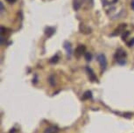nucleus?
Here are the masks:
<instances>
[{
	"label": "nucleus",
	"instance_id": "9b49d317",
	"mask_svg": "<svg viewBox=\"0 0 134 133\" xmlns=\"http://www.w3.org/2000/svg\"><path fill=\"white\" fill-rule=\"evenodd\" d=\"M84 58L86 60V61H88V62L91 61V60H92V54H91V53L86 52L85 54H84Z\"/></svg>",
	"mask_w": 134,
	"mask_h": 133
},
{
	"label": "nucleus",
	"instance_id": "6e6552de",
	"mask_svg": "<svg viewBox=\"0 0 134 133\" xmlns=\"http://www.w3.org/2000/svg\"><path fill=\"white\" fill-rule=\"evenodd\" d=\"M80 31H81V32H82V33L88 34V33H90V32H91V29H90V27L85 26V25L81 24L80 25Z\"/></svg>",
	"mask_w": 134,
	"mask_h": 133
},
{
	"label": "nucleus",
	"instance_id": "f257e3e1",
	"mask_svg": "<svg viewBox=\"0 0 134 133\" xmlns=\"http://www.w3.org/2000/svg\"><path fill=\"white\" fill-rule=\"evenodd\" d=\"M126 56H127L126 52L123 48H118L117 51H116V54L114 55L118 64L122 65V66L126 64Z\"/></svg>",
	"mask_w": 134,
	"mask_h": 133
},
{
	"label": "nucleus",
	"instance_id": "1a4fd4ad",
	"mask_svg": "<svg viewBox=\"0 0 134 133\" xmlns=\"http://www.w3.org/2000/svg\"><path fill=\"white\" fill-rule=\"evenodd\" d=\"M92 98V92L90 91V90H88V91H86L84 94L82 95V100H88V99H91Z\"/></svg>",
	"mask_w": 134,
	"mask_h": 133
},
{
	"label": "nucleus",
	"instance_id": "2eb2a0df",
	"mask_svg": "<svg viewBox=\"0 0 134 133\" xmlns=\"http://www.w3.org/2000/svg\"><path fill=\"white\" fill-rule=\"evenodd\" d=\"M130 35V32H128V31H125V32H123V34H122V39L124 41H126V39H127V37Z\"/></svg>",
	"mask_w": 134,
	"mask_h": 133
},
{
	"label": "nucleus",
	"instance_id": "4468645a",
	"mask_svg": "<svg viewBox=\"0 0 134 133\" xmlns=\"http://www.w3.org/2000/svg\"><path fill=\"white\" fill-rule=\"evenodd\" d=\"M48 82L50 83V85H51V86H54V85H55V79H54V75H51V76L49 77Z\"/></svg>",
	"mask_w": 134,
	"mask_h": 133
},
{
	"label": "nucleus",
	"instance_id": "9d476101",
	"mask_svg": "<svg viewBox=\"0 0 134 133\" xmlns=\"http://www.w3.org/2000/svg\"><path fill=\"white\" fill-rule=\"evenodd\" d=\"M59 60H60V57H59V54H56L54 55V56H53L51 59L49 60V62L51 64H55V63H57L58 61H59Z\"/></svg>",
	"mask_w": 134,
	"mask_h": 133
},
{
	"label": "nucleus",
	"instance_id": "a211bd4d",
	"mask_svg": "<svg viewBox=\"0 0 134 133\" xmlns=\"http://www.w3.org/2000/svg\"><path fill=\"white\" fill-rule=\"evenodd\" d=\"M131 8L134 11V0H131Z\"/></svg>",
	"mask_w": 134,
	"mask_h": 133
},
{
	"label": "nucleus",
	"instance_id": "7ed1b4c3",
	"mask_svg": "<svg viewBox=\"0 0 134 133\" xmlns=\"http://www.w3.org/2000/svg\"><path fill=\"white\" fill-rule=\"evenodd\" d=\"M86 72H87V74L88 75V78H90V80L92 82H96L98 81L97 75L95 74V73L93 71L92 68H90V67H86Z\"/></svg>",
	"mask_w": 134,
	"mask_h": 133
},
{
	"label": "nucleus",
	"instance_id": "0eeeda50",
	"mask_svg": "<svg viewBox=\"0 0 134 133\" xmlns=\"http://www.w3.org/2000/svg\"><path fill=\"white\" fill-rule=\"evenodd\" d=\"M44 32H45V34H46V36L47 38H50L54 34L55 28H54V27H52V26H47L46 28H45Z\"/></svg>",
	"mask_w": 134,
	"mask_h": 133
},
{
	"label": "nucleus",
	"instance_id": "f03ea898",
	"mask_svg": "<svg viewBox=\"0 0 134 133\" xmlns=\"http://www.w3.org/2000/svg\"><path fill=\"white\" fill-rule=\"evenodd\" d=\"M97 61H98V63H99L102 71H104V70L106 69V67H107V60H106L105 55L103 54H97Z\"/></svg>",
	"mask_w": 134,
	"mask_h": 133
},
{
	"label": "nucleus",
	"instance_id": "20e7f679",
	"mask_svg": "<svg viewBox=\"0 0 134 133\" xmlns=\"http://www.w3.org/2000/svg\"><path fill=\"white\" fill-rule=\"evenodd\" d=\"M85 53H86V47L84 45H79L76 47V49H75V55L77 58H80L82 54H85Z\"/></svg>",
	"mask_w": 134,
	"mask_h": 133
},
{
	"label": "nucleus",
	"instance_id": "ddd939ff",
	"mask_svg": "<svg viewBox=\"0 0 134 133\" xmlns=\"http://www.w3.org/2000/svg\"><path fill=\"white\" fill-rule=\"evenodd\" d=\"M81 6V2L79 0H74V9L75 11H77Z\"/></svg>",
	"mask_w": 134,
	"mask_h": 133
},
{
	"label": "nucleus",
	"instance_id": "f3484780",
	"mask_svg": "<svg viewBox=\"0 0 134 133\" xmlns=\"http://www.w3.org/2000/svg\"><path fill=\"white\" fill-rule=\"evenodd\" d=\"M0 10H1V11H1V13H3V12L5 11V9H4V4L2 3V2L0 3Z\"/></svg>",
	"mask_w": 134,
	"mask_h": 133
},
{
	"label": "nucleus",
	"instance_id": "39448f33",
	"mask_svg": "<svg viewBox=\"0 0 134 133\" xmlns=\"http://www.w3.org/2000/svg\"><path fill=\"white\" fill-rule=\"evenodd\" d=\"M126 26H126V24H120L119 26H118V28L115 29V31L113 32L110 35H111V36H118V35L121 34L122 32H125Z\"/></svg>",
	"mask_w": 134,
	"mask_h": 133
},
{
	"label": "nucleus",
	"instance_id": "f8f14e48",
	"mask_svg": "<svg viewBox=\"0 0 134 133\" xmlns=\"http://www.w3.org/2000/svg\"><path fill=\"white\" fill-rule=\"evenodd\" d=\"M56 131H57V130L55 129L54 127H48L45 130L44 133H55Z\"/></svg>",
	"mask_w": 134,
	"mask_h": 133
},
{
	"label": "nucleus",
	"instance_id": "6ab92c4d",
	"mask_svg": "<svg viewBox=\"0 0 134 133\" xmlns=\"http://www.w3.org/2000/svg\"><path fill=\"white\" fill-rule=\"evenodd\" d=\"M8 3H10V4H13V3H15L16 2V0H6Z\"/></svg>",
	"mask_w": 134,
	"mask_h": 133
},
{
	"label": "nucleus",
	"instance_id": "423d86ee",
	"mask_svg": "<svg viewBox=\"0 0 134 133\" xmlns=\"http://www.w3.org/2000/svg\"><path fill=\"white\" fill-rule=\"evenodd\" d=\"M63 47H64V49L66 50V52H67V54L69 55L70 57L73 53V49H72V46L71 44H70V42L69 41H65L64 44H63Z\"/></svg>",
	"mask_w": 134,
	"mask_h": 133
},
{
	"label": "nucleus",
	"instance_id": "dca6fc26",
	"mask_svg": "<svg viewBox=\"0 0 134 133\" xmlns=\"http://www.w3.org/2000/svg\"><path fill=\"white\" fill-rule=\"evenodd\" d=\"M126 44H127V46L129 47H134V38H131V39H130V41L126 42Z\"/></svg>",
	"mask_w": 134,
	"mask_h": 133
}]
</instances>
